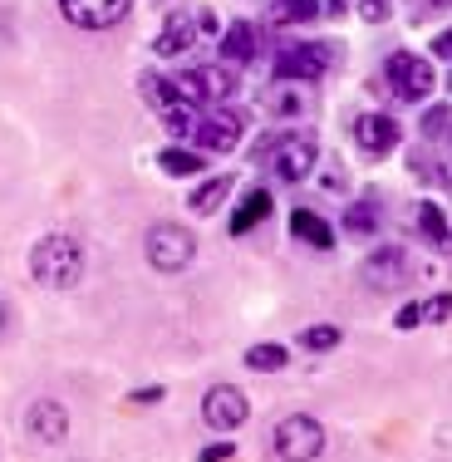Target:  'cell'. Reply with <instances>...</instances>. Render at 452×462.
<instances>
[{
  "label": "cell",
  "mask_w": 452,
  "mask_h": 462,
  "mask_svg": "<svg viewBox=\"0 0 452 462\" xmlns=\"http://www.w3.org/2000/svg\"><path fill=\"white\" fill-rule=\"evenodd\" d=\"M143 98H148V104H158V108L187 104L182 89H178V79H162V74H143Z\"/></svg>",
  "instance_id": "603a6c76"
},
{
  "label": "cell",
  "mask_w": 452,
  "mask_h": 462,
  "mask_svg": "<svg viewBox=\"0 0 452 462\" xmlns=\"http://www.w3.org/2000/svg\"><path fill=\"white\" fill-rule=\"evenodd\" d=\"M447 124H452L447 108H428V118H423V138H443V134H447Z\"/></svg>",
  "instance_id": "83f0119b"
},
{
  "label": "cell",
  "mask_w": 452,
  "mask_h": 462,
  "mask_svg": "<svg viewBox=\"0 0 452 462\" xmlns=\"http://www.w3.org/2000/svg\"><path fill=\"white\" fill-rule=\"evenodd\" d=\"M408 251L403 246H379L369 261H364V281L374 285V291H393V285L408 281Z\"/></svg>",
  "instance_id": "8fae6325"
},
{
  "label": "cell",
  "mask_w": 452,
  "mask_h": 462,
  "mask_svg": "<svg viewBox=\"0 0 452 462\" xmlns=\"http://www.w3.org/2000/svg\"><path fill=\"white\" fill-rule=\"evenodd\" d=\"M291 231L305 241V246H315V251L335 246V231H329V222L319 212H310V207H295V212H291Z\"/></svg>",
  "instance_id": "9a60e30c"
},
{
  "label": "cell",
  "mask_w": 452,
  "mask_h": 462,
  "mask_svg": "<svg viewBox=\"0 0 452 462\" xmlns=\"http://www.w3.org/2000/svg\"><path fill=\"white\" fill-rule=\"evenodd\" d=\"M355 143L364 152H389V148H399V124H393L389 114H359L355 118Z\"/></svg>",
  "instance_id": "4fadbf2b"
},
{
  "label": "cell",
  "mask_w": 452,
  "mask_h": 462,
  "mask_svg": "<svg viewBox=\"0 0 452 462\" xmlns=\"http://www.w3.org/2000/svg\"><path fill=\"white\" fill-rule=\"evenodd\" d=\"M383 79L393 84V94L399 98H408V104H418V98H428L433 94V64L423 60V54H408V50H399V54H389V64H383Z\"/></svg>",
  "instance_id": "5b68a950"
},
{
  "label": "cell",
  "mask_w": 452,
  "mask_h": 462,
  "mask_svg": "<svg viewBox=\"0 0 452 462\" xmlns=\"http://www.w3.org/2000/svg\"><path fill=\"white\" fill-rule=\"evenodd\" d=\"M433 54L438 60H452V30H443V35L433 40Z\"/></svg>",
  "instance_id": "4dcf8cb0"
},
{
  "label": "cell",
  "mask_w": 452,
  "mask_h": 462,
  "mask_svg": "<svg viewBox=\"0 0 452 462\" xmlns=\"http://www.w3.org/2000/svg\"><path fill=\"white\" fill-rule=\"evenodd\" d=\"M379 217H383L379 197H359V202H349V212H345V231L349 236H374V231H379Z\"/></svg>",
  "instance_id": "d6986e66"
},
{
  "label": "cell",
  "mask_w": 452,
  "mask_h": 462,
  "mask_svg": "<svg viewBox=\"0 0 452 462\" xmlns=\"http://www.w3.org/2000/svg\"><path fill=\"white\" fill-rule=\"evenodd\" d=\"M30 276L50 291H69L84 276V246L74 236H45L30 251Z\"/></svg>",
  "instance_id": "6da1fadb"
},
{
  "label": "cell",
  "mask_w": 452,
  "mask_h": 462,
  "mask_svg": "<svg viewBox=\"0 0 452 462\" xmlns=\"http://www.w3.org/2000/svg\"><path fill=\"white\" fill-rule=\"evenodd\" d=\"M158 399H162L158 383H152V389H138V393H134V403H158Z\"/></svg>",
  "instance_id": "1f68e13d"
},
{
  "label": "cell",
  "mask_w": 452,
  "mask_h": 462,
  "mask_svg": "<svg viewBox=\"0 0 452 462\" xmlns=\"http://www.w3.org/2000/svg\"><path fill=\"white\" fill-rule=\"evenodd\" d=\"M246 365L256 374H275V369H285V349L281 345H251L246 349Z\"/></svg>",
  "instance_id": "d4e9b609"
},
{
  "label": "cell",
  "mask_w": 452,
  "mask_h": 462,
  "mask_svg": "<svg viewBox=\"0 0 452 462\" xmlns=\"http://www.w3.org/2000/svg\"><path fill=\"white\" fill-rule=\"evenodd\" d=\"M271 448L281 462H315L325 453V428H319V418H310V413H291V418L275 423Z\"/></svg>",
  "instance_id": "3957f363"
},
{
  "label": "cell",
  "mask_w": 452,
  "mask_h": 462,
  "mask_svg": "<svg viewBox=\"0 0 452 462\" xmlns=\"http://www.w3.org/2000/svg\"><path fill=\"white\" fill-rule=\"evenodd\" d=\"M271 217V192L266 187H256V192H246V202L236 207V217H231V236H246L256 222H266Z\"/></svg>",
  "instance_id": "ac0fdd59"
},
{
  "label": "cell",
  "mask_w": 452,
  "mask_h": 462,
  "mask_svg": "<svg viewBox=\"0 0 452 462\" xmlns=\"http://www.w3.org/2000/svg\"><path fill=\"white\" fill-rule=\"evenodd\" d=\"M178 89L187 104H222V98L236 94V74L222 69V64H197L178 79Z\"/></svg>",
  "instance_id": "52a82bcc"
},
{
  "label": "cell",
  "mask_w": 452,
  "mask_h": 462,
  "mask_svg": "<svg viewBox=\"0 0 452 462\" xmlns=\"http://www.w3.org/2000/svg\"><path fill=\"white\" fill-rule=\"evenodd\" d=\"M418 231L428 236L433 251H452V226H447V217L438 202H418Z\"/></svg>",
  "instance_id": "2e32d148"
},
{
  "label": "cell",
  "mask_w": 452,
  "mask_h": 462,
  "mask_svg": "<svg viewBox=\"0 0 452 462\" xmlns=\"http://www.w3.org/2000/svg\"><path fill=\"white\" fill-rule=\"evenodd\" d=\"M197 30H202V20H192V15H172L168 25H162V35H158V54H182L187 45L197 40Z\"/></svg>",
  "instance_id": "e0dca14e"
},
{
  "label": "cell",
  "mask_w": 452,
  "mask_h": 462,
  "mask_svg": "<svg viewBox=\"0 0 452 462\" xmlns=\"http://www.w3.org/2000/svg\"><path fill=\"white\" fill-rule=\"evenodd\" d=\"M226 197H231V178H212V182H202V187H197V192H192V202H187V207H192L197 217H212L217 207L226 202Z\"/></svg>",
  "instance_id": "7402d4cb"
},
{
  "label": "cell",
  "mask_w": 452,
  "mask_h": 462,
  "mask_svg": "<svg viewBox=\"0 0 452 462\" xmlns=\"http://www.w3.org/2000/svg\"><path fill=\"white\" fill-rule=\"evenodd\" d=\"M192 256H197V241H192V231H187V226L158 222V226L148 231V261H152V271L178 276V271L192 266Z\"/></svg>",
  "instance_id": "277c9868"
},
{
  "label": "cell",
  "mask_w": 452,
  "mask_h": 462,
  "mask_svg": "<svg viewBox=\"0 0 452 462\" xmlns=\"http://www.w3.org/2000/svg\"><path fill=\"white\" fill-rule=\"evenodd\" d=\"M241 124L246 118L241 114H231V108H217V114H207V118H197V143H202L207 152H231L241 143Z\"/></svg>",
  "instance_id": "30bf717a"
},
{
  "label": "cell",
  "mask_w": 452,
  "mask_h": 462,
  "mask_svg": "<svg viewBox=\"0 0 452 462\" xmlns=\"http://www.w3.org/2000/svg\"><path fill=\"white\" fill-rule=\"evenodd\" d=\"M134 10V0H60V15L79 30H114Z\"/></svg>",
  "instance_id": "9c48e42d"
},
{
  "label": "cell",
  "mask_w": 452,
  "mask_h": 462,
  "mask_svg": "<svg viewBox=\"0 0 452 462\" xmlns=\"http://www.w3.org/2000/svg\"><path fill=\"white\" fill-rule=\"evenodd\" d=\"M319 15V0H271V20L275 25H305Z\"/></svg>",
  "instance_id": "cb8c5ba5"
},
{
  "label": "cell",
  "mask_w": 452,
  "mask_h": 462,
  "mask_svg": "<svg viewBox=\"0 0 452 462\" xmlns=\"http://www.w3.org/2000/svg\"><path fill=\"white\" fill-rule=\"evenodd\" d=\"M231 453H236L231 443H212V448H202V462H226Z\"/></svg>",
  "instance_id": "f546056e"
},
{
  "label": "cell",
  "mask_w": 452,
  "mask_h": 462,
  "mask_svg": "<svg viewBox=\"0 0 452 462\" xmlns=\"http://www.w3.org/2000/svg\"><path fill=\"white\" fill-rule=\"evenodd\" d=\"M452 320V295H428V300H413L399 310V329H418V325H443Z\"/></svg>",
  "instance_id": "5bb4252c"
},
{
  "label": "cell",
  "mask_w": 452,
  "mask_h": 462,
  "mask_svg": "<svg viewBox=\"0 0 452 462\" xmlns=\"http://www.w3.org/2000/svg\"><path fill=\"white\" fill-rule=\"evenodd\" d=\"M300 345L305 349H335L339 345V329L335 325H315V329H305V335H300Z\"/></svg>",
  "instance_id": "4316f807"
},
{
  "label": "cell",
  "mask_w": 452,
  "mask_h": 462,
  "mask_svg": "<svg viewBox=\"0 0 452 462\" xmlns=\"http://www.w3.org/2000/svg\"><path fill=\"white\" fill-rule=\"evenodd\" d=\"M447 84H452V79H447Z\"/></svg>",
  "instance_id": "836d02e7"
},
{
  "label": "cell",
  "mask_w": 452,
  "mask_h": 462,
  "mask_svg": "<svg viewBox=\"0 0 452 462\" xmlns=\"http://www.w3.org/2000/svg\"><path fill=\"white\" fill-rule=\"evenodd\" d=\"M335 64V50L329 45H285L275 54V79H300V84H315L329 74Z\"/></svg>",
  "instance_id": "8992f818"
},
{
  "label": "cell",
  "mask_w": 452,
  "mask_h": 462,
  "mask_svg": "<svg viewBox=\"0 0 452 462\" xmlns=\"http://www.w3.org/2000/svg\"><path fill=\"white\" fill-rule=\"evenodd\" d=\"M5 329H10V310L0 305V335H5Z\"/></svg>",
  "instance_id": "d6a6232c"
},
{
  "label": "cell",
  "mask_w": 452,
  "mask_h": 462,
  "mask_svg": "<svg viewBox=\"0 0 452 462\" xmlns=\"http://www.w3.org/2000/svg\"><path fill=\"white\" fill-rule=\"evenodd\" d=\"M222 54L231 64H246V60H256V25H246V20H236V25L222 35Z\"/></svg>",
  "instance_id": "ffe728a7"
},
{
  "label": "cell",
  "mask_w": 452,
  "mask_h": 462,
  "mask_svg": "<svg viewBox=\"0 0 452 462\" xmlns=\"http://www.w3.org/2000/svg\"><path fill=\"white\" fill-rule=\"evenodd\" d=\"M162 128L178 138H192L197 134V108L192 104H178V108H162Z\"/></svg>",
  "instance_id": "484cf974"
},
{
  "label": "cell",
  "mask_w": 452,
  "mask_h": 462,
  "mask_svg": "<svg viewBox=\"0 0 452 462\" xmlns=\"http://www.w3.org/2000/svg\"><path fill=\"white\" fill-rule=\"evenodd\" d=\"M359 15L369 25H379V20H389V0H359Z\"/></svg>",
  "instance_id": "f1b7e54d"
},
{
  "label": "cell",
  "mask_w": 452,
  "mask_h": 462,
  "mask_svg": "<svg viewBox=\"0 0 452 462\" xmlns=\"http://www.w3.org/2000/svg\"><path fill=\"white\" fill-rule=\"evenodd\" d=\"M202 418H207V428H217V433H231V428H241L251 418V403H246V393H241L236 383H217V389H207V399H202Z\"/></svg>",
  "instance_id": "ba28073f"
},
{
  "label": "cell",
  "mask_w": 452,
  "mask_h": 462,
  "mask_svg": "<svg viewBox=\"0 0 452 462\" xmlns=\"http://www.w3.org/2000/svg\"><path fill=\"white\" fill-rule=\"evenodd\" d=\"M315 138L310 134H281V138H266L256 143V162H271V172L281 182H305L315 172Z\"/></svg>",
  "instance_id": "7a4b0ae2"
},
{
  "label": "cell",
  "mask_w": 452,
  "mask_h": 462,
  "mask_svg": "<svg viewBox=\"0 0 452 462\" xmlns=\"http://www.w3.org/2000/svg\"><path fill=\"white\" fill-rule=\"evenodd\" d=\"M158 168L168 172V178H197V172H202V152H192V148H162L158 152Z\"/></svg>",
  "instance_id": "44dd1931"
},
{
  "label": "cell",
  "mask_w": 452,
  "mask_h": 462,
  "mask_svg": "<svg viewBox=\"0 0 452 462\" xmlns=\"http://www.w3.org/2000/svg\"><path fill=\"white\" fill-rule=\"evenodd\" d=\"M25 428L30 438H40V443H64L69 438V409H64L60 399H35V409L25 413Z\"/></svg>",
  "instance_id": "7c38bea8"
}]
</instances>
